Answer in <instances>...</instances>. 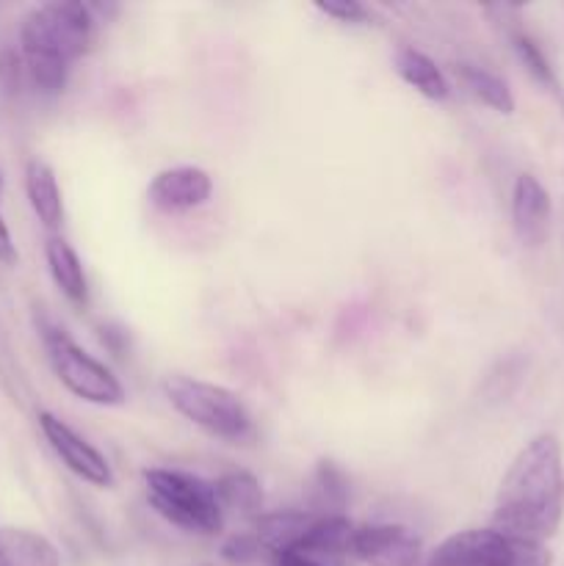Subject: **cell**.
I'll return each mask as SVG.
<instances>
[{
    "instance_id": "6da1fadb",
    "label": "cell",
    "mask_w": 564,
    "mask_h": 566,
    "mask_svg": "<svg viewBox=\"0 0 564 566\" xmlns=\"http://www.w3.org/2000/svg\"><path fill=\"white\" fill-rule=\"evenodd\" d=\"M564 520V457L553 434H536L509 464L492 509V528L545 545Z\"/></svg>"
},
{
    "instance_id": "7a4b0ae2",
    "label": "cell",
    "mask_w": 564,
    "mask_h": 566,
    "mask_svg": "<svg viewBox=\"0 0 564 566\" xmlns=\"http://www.w3.org/2000/svg\"><path fill=\"white\" fill-rule=\"evenodd\" d=\"M97 20L92 6L55 0L28 11L20 22V48L39 92L59 94L66 86L70 66L94 48Z\"/></svg>"
},
{
    "instance_id": "3957f363",
    "label": "cell",
    "mask_w": 564,
    "mask_h": 566,
    "mask_svg": "<svg viewBox=\"0 0 564 566\" xmlns=\"http://www.w3.org/2000/svg\"><path fill=\"white\" fill-rule=\"evenodd\" d=\"M147 501L166 523L188 531V534L216 536L224 528L216 490L208 481L197 475L180 473V470H147Z\"/></svg>"
},
{
    "instance_id": "277c9868",
    "label": "cell",
    "mask_w": 564,
    "mask_h": 566,
    "mask_svg": "<svg viewBox=\"0 0 564 566\" xmlns=\"http://www.w3.org/2000/svg\"><path fill=\"white\" fill-rule=\"evenodd\" d=\"M164 392L171 407L219 440L241 442L252 434V415L241 398L221 385L191 379V376H169Z\"/></svg>"
},
{
    "instance_id": "5b68a950",
    "label": "cell",
    "mask_w": 564,
    "mask_h": 566,
    "mask_svg": "<svg viewBox=\"0 0 564 566\" xmlns=\"http://www.w3.org/2000/svg\"><path fill=\"white\" fill-rule=\"evenodd\" d=\"M545 545L518 539L498 528H470L442 539L424 566H551Z\"/></svg>"
},
{
    "instance_id": "8992f818",
    "label": "cell",
    "mask_w": 564,
    "mask_h": 566,
    "mask_svg": "<svg viewBox=\"0 0 564 566\" xmlns=\"http://www.w3.org/2000/svg\"><path fill=\"white\" fill-rule=\"evenodd\" d=\"M42 337L50 368L72 396L97 403V407H119L125 401V387L116 379L114 370L105 368L88 352H83L64 329L53 326V329H44Z\"/></svg>"
},
{
    "instance_id": "52a82bcc",
    "label": "cell",
    "mask_w": 564,
    "mask_h": 566,
    "mask_svg": "<svg viewBox=\"0 0 564 566\" xmlns=\"http://www.w3.org/2000/svg\"><path fill=\"white\" fill-rule=\"evenodd\" d=\"M352 556L370 566H424V542L407 525H357Z\"/></svg>"
},
{
    "instance_id": "ba28073f",
    "label": "cell",
    "mask_w": 564,
    "mask_h": 566,
    "mask_svg": "<svg viewBox=\"0 0 564 566\" xmlns=\"http://www.w3.org/2000/svg\"><path fill=\"white\" fill-rule=\"evenodd\" d=\"M39 429H42L44 440L50 442V448L55 451V457L66 464V470L77 475L81 481L92 486H114V470H111L108 459L92 446V442L83 440L77 431H72L64 420H59L50 412H39Z\"/></svg>"
},
{
    "instance_id": "9c48e42d",
    "label": "cell",
    "mask_w": 564,
    "mask_h": 566,
    "mask_svg": "<svg viewBox=\"0 0 564 566\" xmlns=\"http://www.w3.org/2000/svg\"><path fill=\"white\" fill-rule=\"evenodd\" d=\"M213 193V180L199 166H175L153 177L147 186V199L164 213H186L205 205Z\"/></svg>"
},
{
    "instance_id": "30bf717a",
    "label": "cell",
    "mask_w": 564,
    "mask_h": 566,
    "mask_svg": "<svg viewBox=\"0 0 564 566\" xmlns=\"http://www.w3.org/2000/svg\"><path fill=\"white\" fill-rule=\"evenodd\" d=\"M512 224L529 247H540L551 227V193L534 175H520L512 188Z\"/></svg>"
},
{
    "instance_id": "8fae6325",
    "label": "cell",
    "mask_w": 564,
    "mask_h": 566,
    "mask_svg": "<svg viewBox=\"0 0 564 566\" xmlns=\"http://www.w3.org/2000/svg\"><path fill=\"white\" fill-rule=\"evenodd\" d=\"M0 566H61V553L36 531L0 528Z\"/></svg>"
},
{
    "instance_id": "7c38bea8",
    "label": "cell",
    "mask_w": 564,
    "mask_h": 566,
    "mask_svg": "<svg viewBox=\"0 0 564 566\" xmlns=\"http://www.w3.org/2000/svg\"><path fill=\"white\" fill-rule=\"evenodd\" d=\"M213 490L224 517L232 514V517L252 520V523L263 517V490H260L258 479L247 470H232V473L221 475Z\"/></svg>"
},
{
    "instance_id": "4fadbf2b",
    "label": "cell",
    "mask_w": 564,
    "mask_h": 566,
    "mask_svg": "<svg viewBox=\"0 0 564 566\" xmlns=\"http://www.w3.org/2000/svg\"><path fill=\"white\" fill-rule=\"evenodd\" d=\"M44 260H48L50 276H53V282L59 285V291L64 293L72 304H86V271H83V263L81 258H77L75 249H72L61 235H50L48 243H44Z\"/></svg>"
},
{
    "instance_id": "5bb4252c",
    "label": "cell",
    "mask_w": 564,
    "mask_h": 566,
    "mask_svg": "<svg viewBox=\"0 0 564 566\" xmlns=\"http://www.w3.org/2000/svg\"><path fill=\"white\" fill-rule=\"evenodd\" d=\"M354 531H357V525L348 517H343V514H315V520L310 523L307 534H304L302 545L296 551L326 558L352 556Z\"/></svg>"
},
{
    "instance_id": "9a60e30c",
    "label": "cell",
    "mask_w": 564,
    "mask_h": 566,
    "mask_svg": "<svg viewBox=\"0 0 564 566\" xmlns=\"http://www.w3.org/2000/svg\"><path fill=\"white\" fill-rule=\"evenodd\" d=\"M25 191L33 213L48 230H55L64 219V202H61V188L55 180V171L44 160H31L25 166Z\"/></svg>"
},
{
    "instance_id": "2e32d148",
    "label": "cell",
    "mask_w": 564,
    "mask_h": 566,
    "mask_svg": "<svg viewBox=\"0 0 564 566\" xmlns=\"http://www.w3.org/2000/svg\"><path fill=\"white\" fill-rule=\"evenodd\" d=\"M396 72L401 75L404 83L415 88L418 94L429 99H446L451 86H448V77L442 75L440 66L429 59L426 53L415 48H401L396 53Z\"/></svg>"
},
{
    "instance_id": "e0dca14e",
    "label": "cell",
    "mask_w": 564,
    "mask_h": 566,
    "mask_svg": "<svg viewBox=\"0 0 564 566\" xmlns=\"http://www.w3.org/2000/svg\"><path fill=\"white\" fill-rule=\"evenodd\" d=\"M457 77L464 86V92L479 99L481 105L498 111V114H514L512 88L506 86V81L492 75L490 70L476 64H457Z\"/></svg>"
},
{
    "instance_id": "ac0fdd59",
    "label": "cell",
    "mask_w": 564,
    "mask_h": 566,
    "mask_svg": "<svg viewBox=\"0 0 564 566\" xmlns=\"http://www.w3.org/2000/svg\"><path fill=\"white\" fill-rule=\"evenodd\" d=\"M315 492H318L321 506H332L337 512V509H343V503L348 497L346 475L332 462H321L318 470H315Z\"/></svg>"
},
{
    "instance_id": "d6986e66",
    "label": "cell",
    "mask_w": 564,
    "mask_h": 566,
    "mask_svg": "<svg viewBox=\"0 0 564 566\" xmlns=\"http://www.w3.org/2000/svg\"><path fill=\"white\" fill-rule=\"evenodd\" d=\"M514 50H518L520 61H523L525 70H529L536 81L545 83V86H556V77H553L551 64H547L540 44H534V39H529L525 33H518V36H514Z\"/></svg>"
},
{
    "instance_id": "ffe728a7",
    "label": "cell",
    "mask_w": 564,
    "mask_h": 566,
    "mask_svg": "<svg viewBox=\"0 0 564 566\" xmlns=\"http://www.w3.org/2000/svg\"><path fill=\"white\" fill-rule=\"evenodd\" d=\"M315 9L330 20L343 22V25H363L368 22V9L357 0H315Z\"/></svg>"
},
{
    "instance_id": "44dd1931",
    "label": "cell",
    "mask_w": 564,
    "mask_h": 566,
    "mask_svg": "<svg viewBox=\"0 0 564 566\" xmlns=\"http://www.w3.org/2000/svg\"><path fill=\"white\" fill-rule=\"evenodd\" d=\"M221 556H224L227 562L247 564V562H254L258 556H263V553H260L258 542H254L252 534H238V536H230V539L221 545Z\"/></svg>"
},
{
    "instance_id": "7402d4cb",
    "label": "cell",
    "mask_w": 564,
    "mask_h": 566,
    "mask_svg": "<svg viewBox=\"0 0 564 566\" xmlns=\"http://www.w3.org/2000/svg\"><path fill=\"white\" fill-rule=\"evenodd\" d=\"M274 566H346L343 558H326V556H313V553L304 551H285L280 556L271 558Z\"/></svg>"
},
{
    "instance_id": "603a6c76",
    "label": "cell",
    "mask_w": 564,
    "mask_h": 566,
    "mask_svg": "<svg viewBox=\"0 0 564 566\" xmlns=\"http://www.w3.org/2000/svg\"><path fill=\"white\" fill-rule=\"evenodd\" d=\"M0 263L3 265L17 263V247H14V241H11L9 224L3 221V216H0Z\"/></svg>"
},
{
    "instance_id": "cb8c5ba5",
    "label": "cell",
    "mask_w": 564,
    "mask_h": 566,
    "mask_svg": "<svg viewBox=\"0 0 564 566\" xmlns=\"http://www.w3.org/2000/svg\"><path fill=\"white\" fill-rule=\"evenodd\" d=\"M0 193H3V177H0Z\"/></svg>"
}]
</instances>
